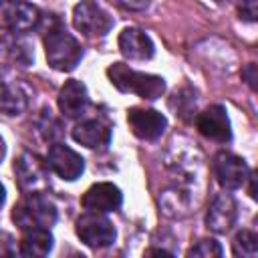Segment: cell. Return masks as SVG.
Segmentation results:
<instances>
[{
  "mask_svg": "<svg viewBox=\"0 0 258 258\" xmlns=\"http://www.w3.org/2000/svg\"><path fill=\"white\" fill-rule=\"evenodd\" d=\"M44 52L48 64L62 73L73 71L83 58L81 44L73 34L67 32L58 18H52V26H48L44 34Z\"/></svg>",
  "mask_w": 258,
  "mask_h": 258,
  "instance_id": "1",
  "label": "cell"
},
{
  "mask_svg": "<svg viewBox=\"0 0 258 258\" xmlns=\"http://www.w3.org/2000/svg\"><path fill=\"white\" fill-rule=\"evenodd\" d=\"M107 77L113 87H117L121 93H135L143 99H157L165 91V81L157 75H147L141 71H135L127 67L125 62H113L107 69Z\"/></svg>",
  "mask_w": 258,
  "mask_h": 258,
  "instance_id": "2",
  "label": "cell"
},
{
  "mask_svg": "<svg viewBox=\"0 0 258 258\" xmlns=\"http://www.w3.org/2000/svg\"><path fill=\"white\" fill-rule=\"evenodd\" d=\"M12 220L20 230L50 228L56 222V206L42 191H28L12 210Z\"/></svg>",
  "mask_w": 258,
  "mask_h": 258,
  "instance_id": "3",
  "label": "cell"
},
{
  "mask_svg": "<svg viewBox=\"0 0 258 258\" xmlns=\"http://www.w3.org/2000/svg\"><path fill=\"white\" fill-rule=\"evenodd\" d=\"M75 230L81 242H85L91 248H107L115 242L117 236L109 218H105L101 212H89V210L87 214L79 216Z\"/></svg>",
  "mask_w": 258,
  "mask_h": 258,
  "instance_id": "4",
  "label": "cell"
},
{
  "mask_svg": "<svg viewBox=\"0 0 258 258\" xmlns=\"http://www.w3.org/2000/svg\"><path fill=\"white\" fill-rule=\"evenodd\" d=\"M40 22L36 6L24 0H0V28L8 32H28Z\"/></svg>",
  "mask_w": 258,
  "mask_h": 258,
  "instance_id": "5",
  "label": "cell"
},
{
  "mask_svg": "<svg viewBox=\"0 0 258 258\" xmlns=\"http://www.w3.org/2000/svg\"><path fill=\"white\" fill-rule=\"evenodd\" d=\"M73 24L81 34L89 38H101L111 30L113 18L95 2L85 0L79 2L73 10Z\"/></svg>",
  "mask_w": 258,
  "mask_h": 258,
  "instance_id": "6",
  "label": "cell"
},
{
  "mask_svg": "<svg viewBox=\"0 0 258 258\" xmlns=\"http://www.w3.org/2000/svg\"><path fill=\"white\" fill-rule=\"evenodd\" d=\"M212 169H214V175H216L218 183L224 189H238V187H242L244 181L250 175V169H248L246 161L242 157L230 153V151H220L214 157Z\"/></svg>",
  "mask_w": 258,
  "mask_h": 258,
  "instance_id": "7",
  "label": "cell"
},
{
  "mask_svg": "<svg viewBox=\"0 0 258 258\" xmlns=\"http://www.w3.org/2000/svg\"><path fill=\"white\" fill-rule=\"evenodd\" d=\"M127 123H129V129L133 131V135L139 139H145V141H153V139L161 137L167 127V121L159 111L141 109V107H131L127 111Z\"/></svg>",
  "mask_w": 258,
  "mask_h": 258,
  "instance_id": "8",
  "label": "cell"
},
{
  "mask_svg": "<svg viewBox=\"0 0 258 258\" xmlns=\"http://www.w3.org/2000/svg\"><path fill=\"white\" fill-rule=\"evenodd\" d=\"M46 165L62 179L67 181H75L77 177H81V173L85 171V161L83 157L73 151L69 145L64 143H54L50 145L48 153H46Z\"/></svg>",
  "mask_w": 258,
  "mask_h": 258,
  "instance_id": "9",
  "label": "cell"
},
{
  "mask_svg": "<svg viewBox=\"0 0 258 258\" xmlns=\"http://www.w3.org/2000/svg\"><path fill=\"white\" fill-rule=\"evenodd\" d=\"M46 161H42L36 153H22L14 163V173L18 179V185L24 194L38 191L46 185Z\"/></svg>",
  "mask_w": 258,
  "mask_h": 258,
  "instance_id": "10",
  "label": "cell"
},
{
  "mask_svg": "<svg viewBox=\"0 0 258 258\" xmlns=\"http://www.w3.org/2000/svg\"><path fill=\"white\" fill-rule=\"evenodd\" d=\"M196 127L204 137H208L212 141L226 143L232 139L230 119L222 105H210L206 111H202L196 117Z\"/></svg>",
  "mask_w": 258,
  "mask_h": 258,
  "instance_id": "11",
  "label": "cell"
},
{
  "mask_svg": "<svg viewBox=\"0 0 258 258\" xmlns=\"http://www.w3.org/2000/svg\"><path fill=\"white\" fill-rule=\"evenodd\" d=\"M81 204L89 212H101V214L115 212L123 204V194H121V189L117 185H113L109 181H101V183L91 185L83 194Z\"/></svg>",
  "mask_w": 258,
  "mask_h": 258,
  "instance_id": "12",
  "label": "cell"
},
{
  "mask_svg": "<svg viewBox=\"0 0 258 258\" xmlns=\"http://www.w3.org/2000/svg\"><path fill=\"white\" fill-rule=\"evenodd\" d=\"M236 216H238V210H236V202L230 194H218L208 210V216H206V224L212 232L216 234H226L234 222H236Z\"/></svg>",
  "mask_w": 258,
  "mask_h": 258,
  "instance_id": "13",
  "label": "cell"
},
{
  "mask_svg": "<svg viewBox=\"0 0 258 258\" xmlns=\"http://www.w3.org/2000/svg\"><path fill=\"white\" fill-rule=\"evenodd\" d=\"M87 105H89L87 87L75 79L67 81L58 93V109H60L62 117L77 119L87 111Z\"/></svg>",
  "mask_w": 258,
  "mask_h": 258,
  "instance_id": "14",
  "label": "cell"
},
{
  "mask_svg": "<svg viewBox=\"0 0 258 258\" xmlns=\"http://www.w3.org/2000/svg\"><path fill=\"white\" fill-rule=\"evenodd\" d=\"M119 50L125 58H131V60H147L155 52L151 38L135 26L125 28L119 34Z\"/></svg>",
  "mask_w": 258,
  "mask_h": 258,
  "instance_id": "15",
  "label": "cell"
},
{
  "mask_svg": "<svg viewBox=\"0 0 258 258\" xmlns=\"http://www.w3.org/2000/svg\"><path fill=\"white\" fill-rule=\"evenodd\" d=\"M73 139L89 149H101L111 141V127L101 119H87L73 127Z\"/></svg>",
  "mask_w": 258,
  "mask_h": 258,
  "instance_id": "16",
  "label": "cell"
},
{
  "mask_svg": "<svg viewBox=\"0 0 258 258\" xmlns=\"http://www.w3.org/2000/svg\"><path fill=\"white\" fill-rule=\"evenodd\" d=\"M0 56L6 60H12V62L24 64V67L32 64V60H34V52H32L30 44L24 38L16 36V32L0 36Z\"/></svg>",
  "mask_w": 258,
  "mask_h": 258,
  "instance_id": "17",
  "label": "cell"
},
{
  "mask_svg": "<svg viewBox=\"0 0 258 258\" xmlns=\"http://www.w3.org/2000/svg\"><path fill=\"white\" fill-rule=\"evenodd\" d=\"M50 250H52V234L48 232V228H34V230L24 232L20 240L22 256L40 258V256H46Z\"/></svg>",
  "mask_w": 258,
  "mask_h": 258,
  "instance_id": "18",
  "label": "cell"
},
{
  "mask_svg": "<svg viewBox=\"0 0 258 258\" xmlns=\"http://www.w3.org/2000/svg\"><path fill=\"white\" fill-rule=\"evenodd\" d=\"M28 105V97L14 85L0 83V113L8 117H16L24 113Z\"/></svg>",
  "mask_w": 258,
  "mask_h": 258,
  "instance_id": "19",
  "label": "cell"
},
{
  "mask_svg": "<svg viewBox=\"0 0 258 258\" xmlns=\"http://www.w3.org/2000/svg\"><path fill=\"white\" fill-rule=\"evenodd\" d=\"M232 252H234V256L256 258V254H258V236L250 230L238 232L234 242H232Z\"/></svg>",
  "mask_w": 258,
  "mask_h": 258,
  "instance_id": "20",
  "label": "cell"
},
{
  "mask_svg": "<svg viewBox=\"0 0 258 258\" xmlns=\"http://www.w3.org/2000/svg\"><path fill=\"white\" fill-rule=\"evenodd\" d=\"M187 256H200V258H216L222 256V246L216 240H200L187 250Z\"/></svg>",
  "mask_w": 258,
  "mask_h": 258,
  "instance_id": "21",
  "label": "cell"
},
{
  "mask_svg": "<svg viewBox=\"0 0 258 258\" xmlns=\"http://www.w3.org/2000/svg\"><path fill=\"white\" fill-rule=\"evenodd\" d=\"M238 12H240V18H244L248 22H254L258 18V0H240L238 2Z\"/></svg>",
  "mask_w": 258,
  "mask_h": 258,
  "instance_id": "22",
  "label": "cell"
},
{
  "mask_svg": "<svg viewBox=\"0 0 258 258\" xmlns=\"http://www.w3.org/2000/svg\"><path fill=\"white\" fill-rule=\"evenodd\" d=\"M111 2L121 8H127V10H143L149 4V0H111Z\"/></svg>",
  "mask_w": 258,
  "mask_h": 258,
  "instance_id": "23",
  "label": "cell"
},
{
  "mask_svg": "<svg viewBox=\"0 0 258 258\" xmlns=\"http://www.w3.org/2000/svg\"><path fill=\"white\" fill-rule=\"evenodd\" d=\"M242 77L246 79V83H248L252 89H256V64H254V62L246 64V69L242 71Z\"/></svg>",
  "mask_w": 258,
  "mask_h": 258,
  "instance_id": "24",
  "label": "cell"
},
{
  "mask_svg": "<svg viewBox=\"0 0 258 258\" xmlns=\"http://www.w3.org/2000/svg\"><path fill=\"white\" fill-rule=\"evenodd\" d=\"M4 153H6V145H4V139L0 137V161H2V157H4Z\"/></svg>",
  "mask_w": 258,
  "mask_h": 258,
  "instance_id": "25",
  "label": "cell"
},
{
  "mask_svg": "<svg viewBox=\"0 0 258 258\" xmlns=\"http://www.w3.org/2000/svg\"><path fill=\"white\" fill-rule=\"evenodd\" d=\"M4 200H6V191H4V185L0 183V206L4 204Z\"/></svg>",
  "mask_w": 258,
  "mask_h": 258,
  "instance_id": "26",
  "label": "cell"
},
{
  "mask_svg": "<svg viewBox=\"0 0 258 258\" xmlns=\"http://www.w3.org/2000/svg\"><path fill=\"white\" fill-rule=\"evenodd\" d=\"M147 254H161V256H169L167 252H163V250H147Z\"/></svg>",
  "mask_w": 258,
  "mask_h": 258,
  "instance_id": "27",
  "label": "cell"
}]
</instances>
